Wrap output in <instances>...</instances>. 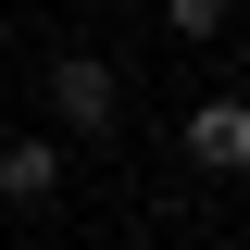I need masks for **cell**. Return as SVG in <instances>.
I'll use <instances>...</instances> for the list:
<instances>
[{
	"label": "cell",
	"instance_id": "1",
	"mask_svg": "<svg viewBox=\"0 0 250 250\" xmlns=\"http://www.w3.org/2000/svg\"><path fill=\"white\" fill-rule=\"evenodd\" d=\"M113 113H125L113 62H100V50H62V62H50V125H75V138H113Z\"/></svg>",
	"mask_w": 250,
	"mask_h": 250
},
{
	"label": "cell",
	"instance_id": "3",
	"mask_svg": "<svg viewBox=\"0 0 250 250\" xmlns=\"http://www.w3.org/2000/svg\"><path fill=\"white\" fill-rule=\"evenodd\" d=\"M62 188V138H0V200H50Z\"/></svg>",
	"mask_w": 250,
	"mask_h": 250
},
{
	"label": "cell",
	"instance_id": "2",
	"mask_svg": "<svg viewBox=\"0 0 250 250\" xmlns=\"http://www.w3.org/2000/svg\"><path fill=\"white\" fill-rule=\"evenodd\" d=\"M188 163L200 175H250V100H200L188 113Z\"/></svg>",
	"mask_w": 250,
	"mask_h": 250
},
{
	"label": "cell",
	"instance_id": "4",
	"mask_svg": "<svg viewBox=\"0 0 250 250\" xmlns=\"http://www.w3.org/2000/svg\"><path fill=\"white\" fill-rule=\"evenodd\" d=\"M163 38H175V50H213L225 38V0H163Z\"/></svg>",
	"mask_w": 250,
	"mask_h": 250
}]
</instances>
